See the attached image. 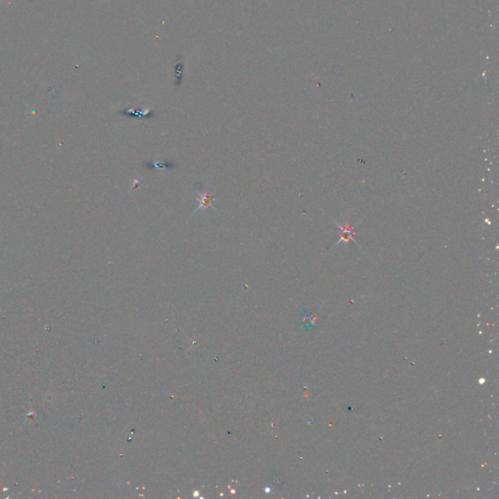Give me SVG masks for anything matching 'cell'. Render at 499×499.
Masks as SVG:
<instances>
[{
	"instance_id": "obj_2",
	"label": "cell",
	"mask_w": 499,
	"mask_h": 499,
	"mask_svg": "<svg viewBox=\"0 0 499 499\" xmlns=\"http://www.w3.org/2000/svg\"><path fill=\"white\" fill-rule=\"evenodd\" d=\"M316 320H317L316 316L313 314V312H310V311L301 312V316L299 319L301 326L304 327V329H306V330L314 329Z\"/></svg>"
},
{
	"instance_id": "obj_3",
	"label": "cell",
	"mask_w": 499,
	"mask_h": 499,
	"mask_svg": "<svg viewBox=\"0 0 499 499\" xmlns=\"http://www.w3.org/2000/svg\"><path fill=\"white\" fill-rule=\"evenodd\" d=\"M338 226L340 228V236H341V240L340 241L349 242L350 240H354L353 237L355 235V230L353 229V227H350L348 224L346 225V227H342L341 225H338Z\"/></svg>"
},
{
	"instance_id": "obj_1",
	"label": "cell",
	"mask_w": 499,
	"mask_h": 499,
	"mask_svg": "<svg viewBox=\"0 0 499 499\" xmlns=\"http://www.w3.org/2000/svg\"><path fill=\"white\" fill-rule=\"evenodd\" d=\"M198 193V206L195 210V212L200 210H207L208 208L214 209V202L216 201L214 199L215 195V188L212 187V190H206L205 192L196 191Z\"/></svg>"
}]
</instances>
